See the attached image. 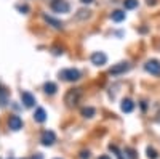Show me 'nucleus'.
I'll list each match as a JSON object with an SVG mask.
<instances>
[{
  "label": "nucleus",
  "mask_w": 160,
  "mask_h": 159,
  "mask_svg": "<svg viewBox=\"0 0 160 159\" xmlns=\"http://www.w3.org/2000/svg\"><path fill=\"white\" fill-rule=\"evenodd\" d=\"M80 100V88H71L68 90V93L64 97V103L66 106H69V108H74V106L78 103Z\"/></svg>",
  "instance_id": "f257e3e1"
},
{
  "label": "nucleus",
  "mask_w": 160,
  "mask_h": 159,
  "mask_svg": "<svg viewBox=\"0 0 160 159\" xmlns=\"http://www.w3.org/2000/svg\"><path fill=\"white\" fill-rule=\"evenodd\" d=\"M59 77L66 82H75L80 79V72L78 69H74V68H68V69H62L59 71Z\"/></svg>",
  "instance_id": "f03ea898"
},
{
  "label": "nucleus",
  "mask_w": 160,
  "mask_h": 159,
  "mask_svg": "<svg viewBox=\"0 0 160 159\" xmlns=\"http://www.w3.org/2000/svg\"><path fill=\"white\" fill-rule=\"evenodd\" d=\"M128 69H130V63H127V61H120V63L114 64L112 68L109 69V74H111V76H120V74H125Z\"/></svg>",
  "instance_id": "7ed1b4c3"
},
{
  "label": "nucleus",
  "mask_w": 160,
  "mask_h": 159,
  "mask_svg": "<svg viewBox=\"0 0 160 159\" xmlns=\"http://www.w3.org/2000/svg\"><path fill=\"white\" fill-rule=\"evenodd\" d=\"M69 3L66 0H51V10L56 13H68L69 11Z\"/></svg>",
  "instance_id": "20e7f679"
},
{
  "label": "nucleus",
  "mask_w": 160,
  "mask_h": 159,
  "mask_svg": "<svg viewBox=\"0 0 160 159\" xmlns=\"http://www.w3.org/2000/svg\"><path fill=\"white\" fill-rule=\"evenodd\" d=\"M40 141H42V145H45V146H51V145L56 141L55 132H53V130H43L42 137H40Z\"/></svg>",
  "instance_id": "39448f33"
},
{
  "label": "nucleus",
  "mask_w": 160,
  "mask_h": 159,
  "mask_svg": "<svg viewBox=\"0 0 160 159\" xmlns=\"http://www.w3.org/2000/svg\"><path fill=\"white\" fill-rule=\"evenodd\" d=\"M144 69L152 76H160V63L157 60H149L144 64Z\"/></svg>",
  "instance_id": "423d86ee"
},
{
  "label": "nucleus",
  "mask_w": 160,
  "mask_h": 159,
  "mask_svg": "<svg viewBox=\"0 0 160 159\" xmlns=\"http://www.w3.org/2000/svg\"><path fill=\"white\" fill-rule=\"evenodd\" d=\"M90 60L95 66H104L106 63H108V56H106V53H102V51H95Z\"/></svg>",
  "instance_id": "0eeeda50"
},
{
  "label": "nucleus",
  "mask_w": 160,
  "mask_h": 159,
  "mask_svg": "<svg viewBox=\"0 0 160 159\" xmlns=\"http://www.w3.org/2000/svg\"><path fill=\"white\" fill-rule=\"evenodd\" d=\"M8 127H10L11 130H15V132L21 130V129H22L21 117H19V116H10V119H8Z\"/></svg>",
  "instance_id": "6e6552de"
},
{
  "label": "nucleus",
  "mask_w": 160,
  "mask_h": 159,
  "mask_svg": "<svg viewBox=\"0 0 160 159\" xmlns=\"http://www.w3.org/2000/svg\"><path fill=\"white\" fill-rule=\"evenodd\" d=\"M21 101L26 108H32L35 104V98H34L32 93H29V92H21Z\"/></svg>",
  "instance_id": "1a4fd4ad"
},
{
  "label": "nucleus",
  "mask_w": 160,
  "mask_h": 159,
  "mask_svg": "<svg viewBox=\"0 0 160 159\" xmlns=\"http://www.w3.org/2000/svg\"><path fill=\"white\" fill-rule=\"evenodd\" d=\"M34 121L35 122H45L47 121V111L43 109V108H37L35 109V113H34Z\"/></svg>",
  "instance_id": "9d476101"
},
{
  "label": "nucleus",
  "mask_w": 160,
  "mask_h": 159,
  "mask_svg": "<svg viewBox=\"0 0 160 159\" xmlns=\"http://www.w3.org/2000/svg\"><path fill=\"white\" fill-rule=\"evenodd\" d=\"M111 18H112V21H115V23H122V21L127 18V13H125L123 10H114V11L111 13Z\"/></svg>",
  "instance_id": "9b49d317"
},
{
  "label": "nucleus",
  "mask_w": 160,
  "mask_h": 159,
  "mask_svg": "<svg viewBox=\"0 0 160 159\" xmlns=\"http://www.w3.org/2000/svg\"><path fill=\"white\" fill-rule=\"evenodd\" d=\"M43 19L45 23H48L51 28H55V29H62V23L59 19H55L53 16H48V15H43Z\"/></svg>",
  "instance_id": "f8f14e48"
},
{
  "label": "nucleus",
  "mask_w": 160,
  "mask_h": 159,
  "mask_svg": "<svg viewBox=\"0 0 160 159\" xmlns=\"http://www.w3.org/2000/svg\"><path fill=\"white\" fill-rule=\"evenodd\" d=\"M120 108H122L123 113H131L133 109H135V103H133L130 98H125L122 101V104H120Z\"/></svg>",
  "instance_id": "ddd939ff"
},
{
  "label": "nucleus",
  "mask_w": 160,
  "mask_h": 159,
  "mask_svg": "<svg viewBox=\"0 0 160 159\" xmlns=\"http://www.w3.org/2000/svg\"><path fill=\"white\" fill-rule=\"evenodd\" d=\"M43 90H45L47 95H55L56 90H58V87H56V84H53V82H47V84L43 85Z\"/></svg>",
  "instance_id": "4468645a"
},
{
  "label": "nucleus",
  "mask_w": 160,
  "mask_h": 159,
  "mask_svg": "<svg viewBox=\"0 0 160 159\" xmlns=\"http://www.w3.org/2000/svg\"><path fill=\"white\" fill-rule=\"evenodd\" d=\"M80 113H82V116L83 117H93V116H95V108H91V106H85V108H82V111H80Z\"/></svg>",
  "instance_id": "2eb2a0df"
},
{
  "label": "nucleus",
  "mask_w": 160,
  "mask_h": 159,
  "mask_svg": "<svg viewBox=\"0 0 160 159\" xmlns=\"http://www.w3.org/2000/svg\"><path fill=\"white\" fill-rule=\"evenodd\" d=\"M125 10H135L138 7V0H123Z\"/></svg>",
  "instance_id": "dca6fc26"
},
{
  "label": "nucleus",
  "mask_w": 160,
  "mask_h": 159,
  "mask_svg": "<svg viewBox=\"0 0 160 159\" xmlns=\"http://www.w3.org/2000/svg\"><path fill=\"white\" fill-rule=\"evenodd\" d=\"M146 153H148V157H149V159H157V157H158L157 151H155L154 148H151V146H149L148 150H146Z\"/></svg>",
  "instance_id": "f3484780"
},
{
  "label": "nucleus",
  "mask_w": 160,
  "mask_h": 159,
  "mask_svg": "<svg viewBox=\"0 0 160 159\" xmlns=\"http://www.w3.org/2000/svg\"><path fill=\"white\" fill-rule=\"evenodd\" d=\"M85 18H90V11L88 10H80L78 15H77V19H85Z\"/></svg>",
  "instance_id": "a211bd4d"
},
{
  "label": "nucleus",
  "mask_w": 160,
  "mask_h": 159,
  "mask_svg": "<svg viewBox=\"0 0 160 159\" xmlns=\"http://www.w3.org/2000/svg\"><path fill=\"white\" fill-rule=\"evenodd\" d=\"M7 104V93H5V88L2 87L0 90V106H5Z\"/></svg>",
  "instance_id": "6ab92c4d"
},
{
  "label": "nucleus",
  "mask_w": 160,
  "mask_h": 159,
  "mask_svg": "<svg viewBox=\"0 0 160 159\" xmlns=\"http://www.w3.org/2000/svg\"><path fill=\"white\" fill-rule=\"evenodd\" d=\"M80 159H90V151L88 150L80 151Z\"/></svg>",
  "instance_id": "aec40b11"
},
{
  "label": "nucleus",
  "mask_w": 160,
  "mask_h": 159,
  "mask_svg": "<svg viewBox=\"0 0 160 159\" xmlns=\"http://www.w3.org/2000/svg\"><path fill=\"white\" fill-rule=\"evenodd\" d=\"M125 153L128 154V157H130V159H136V154H135V151H133V150L127 148V150H125Z\"/></svg>",
  "instance_id": "412c9836"
},
{
  "label": "nucleus",
  "mask_w": 160,
  "mask_h": 159,
  "mask_svg": "<svg viewBox=\"0 0 160 159\" xmlns=\"http://www.w3.org/2000/svg\"><path fill=\"white\" fill-rule=\"evenodd\" d=\"M18 10H19L21 13H28V11H29V7H28V5H18Z\"/></svg>",
  "instance_id": "4be33fe9"
},
{
  "label": "nucleus",
  "mask_w": 160,
  "mask_h": 159,
  "mask_svg": "<svg viewBox=\"0 0 160 159\" xmlns=\"http://www.w3.org/2000/svg\"><path fill=\"white\" fill-rule=\"evenodd\" d=\"M32 159H43V157H42V154H35Z\"/></svg>",
  "instance_id": "5701e85b"
},
{
  "label": "nucleus",
  "mask_w": 160,
  "mask_h": 159,
  "mask_svg": "<svg viewBox=\"0 0 160 159\" xmlns=\"http://www.w3.org/2000/svg\"><path fill=\"white\" fill-rule=\"evenodd\" d=\"M80 2H82V3H91L93 0H80Z\"/></svg>",
  "instance_id": "b1692460"
},
{
  "label": "nucleus",
  "mask_w": 160,
  "mask_h": 159,
  "mask_svg": "<svg viewBox=\"0 0 160 159\" xmlns=\"http://www.w3.org/2000/svg\"><path fill=\"white\" fill-rule=\"evenodd\" d=\"M99 159H111L108 154H104V156H99Z\"/></svg>",
  "instance_id": "393cba45"
},
{
  "label": "nucleus",
  "mask_w": 160,
  "mask_h": 159,
  "mask_svg": "<svg viewBox=\"0 0 160 159\" xmlns=\"http://www.w3.org/2000/svg\"><path fill=\"white\" fill-rule=\"evenodd\" d=\"M155 121H157V122H160V113L157 114V119H155Z\"/></svg>",
  "instance_id": "a878e982"
}]
</instances>
